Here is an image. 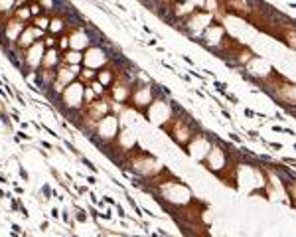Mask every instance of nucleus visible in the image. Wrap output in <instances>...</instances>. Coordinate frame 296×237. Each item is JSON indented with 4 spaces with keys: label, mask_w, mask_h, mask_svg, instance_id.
I'll use <instances>...</instances> for the list:
<instances>
[{
    "label": "nucleus",
    "mask_w": 296,
    "mask_h": 237,
    "mask_svg": "<svg viewBox=\"0 0 296 237\" xmlns=\"http://www.w3.org/2000/svg\"><path fill=\"white\" fill-rule=\"evenodd\" d=\"M63 28H65V20H63V18H52V20H49L48 32L55 34V32H63Z\"/></svg>",
    "instance_id": "nucleus-1"
},
{
    "label": "nucleus",
    "mask_w": 296,
    "mask_h": 237,
    "mask_svg": "<svg viewBox=\"0 0 296 237\" xmlns=\"http://www.w3.org/2000/svg\"><path fill=\"white\" fill-rule=\"evenodd\" d=\"M32 26H36L37 30H41V32H48L49 18H48V16H44V14H40V16H36V18H34V24H32Z\"/></svg>",
    "instance_id": "nucleus-2"
},
{
    "label": "nucleus",
    "mask_w": 296,
    "mask_h": 237,
    "mask_svg": "<svg viewBox=\"0 0 296 237\" xmlns=\"http://www.w3.org/2000/svg\"><path fill=\"white\" fill-rule=\"evenodd\" d=\"M61 59H63L65 63H77V65H79V63L83 61V56H81L79 52H69V53H65Z\"/></svg>",
    "instance_id": "nucleus-3"
},
{
    "label": "nucleus",
    "mask_w": 296,
    "mask_h": 237,
    "mask_svg": "<svg viewBox=\"0 0 296 237\" xmlns=\"http://www.w3.org/2000/svg\"><path fill=\"white\" fill-rule=\"evenodd\" d=\"M14 14L20 18V22H24V20H28V18H30V8H28V6L14 8Z\"/></svg>",
    "instance_id": "nucleus-4"
},
{
    "label": "nucleus",
    "mask_w": 296,
    "mask_h": 237,
    "mask_svg": "<svg viewBox=\"0 0 296 237\" xmlns=\"http://www.w3.org/2000/svg\"><path fill=\"white\" fill-rule=\"evenodd\" d=\"M41 44H44V48H49V49H52V48H55V45H57V40L53 38L52 34H48L45 38H41Z\"/></svg>",
    "instance_id": "nucleus-5"
},
{
    "label": "nucleus",
    "mask_w": 296,
    "mask_h": 237,
    "mask_svg": "<svg viewBox=\"0 0 296 237\" xmlns=\"http://www.w3.org/2000/svg\"><path fill=\"white\" fill-rule=\"evenodd\" d=\"M14 8V0H0V12H8Z\"/></svg>",
    "instance_id": "nucleus-6"
},
{
    "label": "nucleus",
    "mask_w": 296,
    "mask_h": 237,
    "mask_svg": "<svg viewBox=\"0 0 296 237\" xmlns=\"http://www.w3.org/2000/svg\"><path fill=\"white\" fill-rule=\"evenodd\" d=\"M28 8H30V14L34 16V18H36V16H40V14H41V6H40L37 2H32V4H30Z\"/></svg>",
    "instance_id": "nucleus-7"
},
{
    "label": "nucleus",
    "mask_w": 296,
    "mask_h": 237,
    "mask_svg": "<svg viewBox=\"0 0 296 237\" xmlns=\"http://www.w3.org/2000/svg\"><path fill=\"white\" fill-rule=\"evenodd\" d=\"M57 45H59L61 49H67L69 48V38H67V36H61L59 41H57ZM57 45H55V48H57Z\"/></svg>",
    "instance_id": "nucleus-8"
},
{
    "label": "nucleus",
    "mask_w": 296,
    "mask_h": 237,
    "mask_svg": "<svg viewBox=\"0 0 296 237\" xmlns=\"http://www.w3.org/2000/svg\"><path fill=\"white\" fill-rule=\"evenodd\" d=\"M91 89H93V91H95L97 95H101L103 91H105V89H103V85H101L99 81H93V83H91Z\"/></svg>",
    "instance_id": "nucleus-9"
},
{
    "label": "nucleus",
    "mask_w": 296,
    "mask_h": 237,
    "mask_svg": "<svg viewBox=\"0 0 296 237\" xmlns=\"http://www.w3.org/2000/svg\"><path fill=\"white\" fill-rule=\"evenodd\" d=\"M77 219H79V221H85V219H87V215H85V211H83V210L77 211Z\"/></svg>",
    "instance_id": "nucleus-10"
},
{
    "label": "nucleus",
    "mask_w": 296,
    "mask_h": 237,
    "mask_svg": "<svg viewBox=\"0 0 296 237\" xmlns=\"http://www.w3.org/2000/svg\"><path fill=\"white\" fill-rule=\"evenodd\" d=\"M52 217L57 219V217H59V211H57V210H52Z\"/></svg>",
    "instance_id": "nucleus-11"
},
{
    "label": "nucleus",
    "mask_w": 296,
    "mask_h": 237,
    "mask_svg": "<svg viewBox=\"0 0 296 237\" xmlns=\"http://www.w3.org/2000/svg\"><path fill=\"white\" fill-rule=\"evenodd\" d=\"M245 115H247V117H255V113H253L251 109H245Z\"/></svg>",
    "instance_id": "nucleus-12"
}]
</instances>
